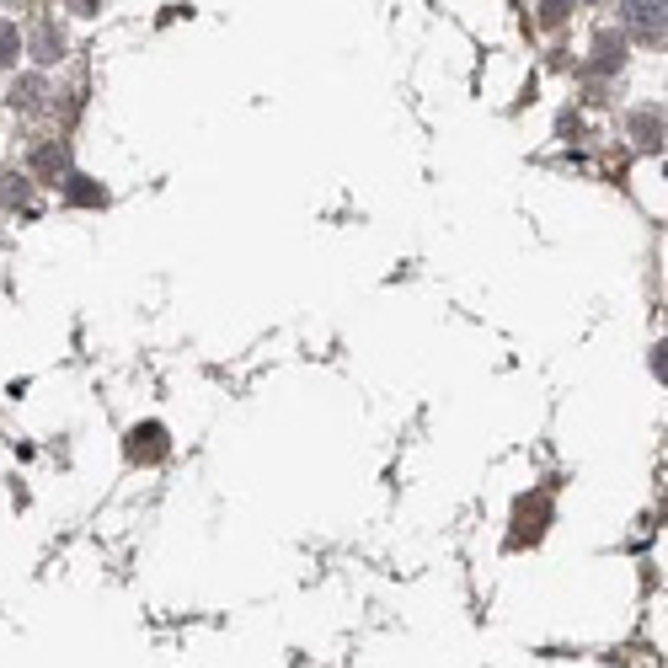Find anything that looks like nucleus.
I'll list each match as a JSON object with an SVG mask.
<instances>
[{"label":"nucleus","mask_w":668,"mask_h":668,"mask_svg":"<svg viewBox=\"0 0 668 668\" xmlns=\"http://www.w3.org/2000/svg\"><path fill=\"white\" fill-rule=\"evenodd\" d=\"M22 54V38H17V22H0V65H11V59Z\"/></svg>","instance_id":"nucleus-4"},{"label":"nucleus","mask_w":668,"mask_h":668,"mask_svg":"<svg viewBox=\"0 0 668 668\" xmlns=\"http://www.w3.org/2000/svg\"><path fill=\"white\" fill-rule=\"evenodd\" d=\"M620 17H626L631 33H642V38H663V6H620Z\"/></svg>","instance_id":"nucleus-2"},{"label":"nucleus","mask_w":668,"mask_h":668,"mask_svg":"<svg viewBox=\"0 0 668 668\" xmlns=\"http://www.w3.org/2000/svg\"><path fill=\"white\" fill-rule=\"evenodd\" d=\"M65 198H70V204H86V209H97V204H107V193L97 188V182H86V177H70V188H65Z\"/></svg>","instance_id":"nucleus-3"},{"label":"nucleus","mask_w":668,"mask_h":668,"mask_svg":"<svg viewBox=\"0 0 668 668\" xmlns=\"http://www.w3.org/2000/svg\"><path fill=\"white\" fill-rule=\"evenodd\" d=\"M33 166H38V172H59V166H65V155H59V150H43Z\"/></svg>","instance_id":"nucleus-5"},{"label":"nucleus","mask_w":668,"mask_h":668,"mask_svg":"<svg viewBox=\"0 0 668 668\" xmlns=\"http://www.w3.org/2000/svg\"><path fill=\"white\" fill-rule=\"evenodd\" d=\"M166 428L161 423H139V428H129V460H139V465H150V460H161L166 455Z\"/></svg>","instance_id":"nucleus-1"}]
</instances>
